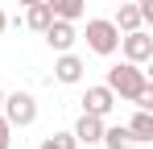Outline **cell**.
Returning <instances> with one entry per match:
<instances>
[{
	"label": "cell",
	"instance_id": "obj_1",
	"mask_svg": "<svg viewBox=\"0 0 153 149\" xmlns=\"http://www.w3.org/2000/svg\"><path fill=\"white\" fill-rule=\"evenodd\" d=\"M108 87H112V95H120V99H137L145 87H149V79H145V71L137 66V62H116L112 71H108Z\"/></svg>",
	"mask_w": 153,
	"mask_h": 149
},
{
	"label": "cell",
	"instance_id": "obj_2",
	"mask_svg": "<svg viewBox=\"0 0 153 149\" xmlns=\"http://www.w3.org/2000/svg\"><path fill=\"white\" fill-rule=\"evenodd\" d=\"M0 116L13 124V128H29V124L37 120V99L29 95V91H13V95H4V104H0Z\"/></svg>",
	"mask_w": 153,
	"mask_h": 149
},
{
	"label": "cell",
	"instance_id": "obj_3",
	"mask_svg": "<svg viewBox=\"0 0 153 149\" xmlns=\"http://www.w3.org/2000/svg\"><path fill=\"white\" fill-rule=\"evenodd\" d=\"M83 37H87V50H95V54H116V46H120V29L103 17H91Z\"/></svg>",
	"mask_w": 153,
	"mask_h": 149
},
{
	"label": "cell",
	"instance_id": "obj_4",
	"mask_svg": "<svg viewBox=\"0 0 153 149\" xmlns=\"http://www.w3.org/2000/svg\"><path fill=\"white\" fill-rule=\"evenodd\" d=\"M116 50H124L128 62L145 66V62L153 58V37L145 33V29H132V33H124V37H120V46H116Z\"/></svg>",
	"mask_w": 153,
	"mask_h": 149
},
{
	"label": "cell",
	"instance_id": "obj_5",
	"mask_svg": "<svg viewBox=\"0 0 153 149\" xmlns=\"http://www.w3.org/2000/svg\"><path fill=\"white\" fill-rule=\"evenodd\" d=\"M79 42V29H75V21H58L54 17L50 25H46V46L50 50H58V54H66V50Z\"/></svg>",
	"mask_w": 153,
	"mask_h": 149
},
{
	"label": "cell",
	"instance_id": "obj_6",
	"mask_svg": "<svg viewBox=\"0 0 153 149\" xmlns=\"http://www.w3.org/2000/svg\"><path fill=\"white\" fill-rule=\"evenodd\" d=\"M116 108V95H112V87L100 83V87H87L83 91V112H91V116H108Z\"/></svg>",
	"mask_w": 153,
	"mask_h": 149
},
{
	"label": "cell",
	"instance_id": "obj_7",
	"mask_svg": "<svg viewBox=\"0 0 153 149\" xmlns=\"http://www.w3.org/2000/svg\"><path fill=\"white\" fill-rule=\"evenodd\" d=\"M75 141L79 145H100V137H103V116H91V112H83L75 120Z\"/></svg>",
	"mask_w": 153,
	"mask_h": 149
},
{
	"label": "cell",
	"instance_id": "obj_8",
	"mask_svg": "<svg viewBox=\"0 0 153 149\" xmlns=\"http://www.w3.org/2000/svg\"><path fill=\"white\" fill-rule=\"evenodd\" d=\"M54 79H58V83H79V79H83V58L66 50V54L54 62Z\"/></svg>",
	"mask_w": 153,
	"mask_h": 149
},
{
	"label": "cell",
	"instance_id": "obj_9",
	"mask_svg": "<svg viewBox=\"0 0 153 149\" xmlns=\"http://www.w3.org/2000/svg\"><path fill=\"white\" fill-rule=\"evenodd\" d=\"M116 29L120 33H132V29H145V21H141V8H137V0H124L120 8H116Z\"/></svg>",
	"mask_w": 153,
	"mask_h": 149
},
{
	"label": "cell",
	"instance_id": "obj_10",
	"mask_svg": "<svg viewBox=\"0 0 153 149\" xmlns=\"http://www.w3.org/2000/svg\"><path fill=\"white\" fill-rule=\"evenodd\" d=\"M54 21V13H50V4L46 0H37V4H25V25L33 29V33H46V25Z\"/></svg>",
	"mask_w": 153,
	"mask_h": 149
},
{
	"label": "cell",
	"instance_id": "obj_11",
	"mask_svg": "<svg viewBox=\"0 0 153 149\" xmlns=\"http://www.w3.org/2000/svg\"><path fill=\"white\" fill-rule=\"evenodd\" d=\"M128 137L132 141H153V112L149 108H137V116L128 120Z\"/></svg>",
	"mask_w": 153,
	"mask_h": 149
},
{
	"label": "cell",
	"instance_id": "obj_12",
	"mask_svg": "<svg viewBox=\"0 0 153 149\" xmlns=\"http://www.w3.org/2000/svg\"><path fill=\"white\" fill-rule=\"evenodd\" d=\"M46 4H50V13L58 21H79L87 13V0H46Z\"/></svg>",
	"mask_w": 153,
	"mask_h": 149
},
{
	"label": "cell",
	"instance_id": "obj_13",
	"mask_svg": "<svg viewBox=\"0 0 153 149\" xmlns=\"http://www.w3.org/2000/svg\"><path fill=\"white\" fill-rule=\"evenodd\" d=\"M103 149H132V137H128V124H103Z\"/></svg>",
	"mask_w": 153,
	"mask_h": 149
},
{
	"label": "cell",
	"instance_id": "obj_14",
	"mask_svg": "<svg viewBox=\"0 0 153 149\" xmlns=\"http://www.w3.org/2000/svg\"><path fill=\"white\" fill-rule=\"evenodd\" d=\"M42 149H79V141H75V133H54V137H46Z\"/></svg>",
	"mask_w": 153,
	"mask_h": 149
},
{
	"label": "cell",
	"instance_id": "obj_15",
	"mask_svg": "<svg viewBox=\"0 0 153 149\" xmlns=\"http://www.w3.org/2000/svg\"><path fill=\"white\" fill-rule=\"evenodd\" d=\"M8 145H13V124L0 116V149H8Z\"/></svg>",
	"mask_w": 153,
	"mask_h": 149
},
{
	"label": "cell",
	"instance_id": "obj_16",
	"mask_svg": "<svg viewBox=\"0 0 153 149\" xmlns=\"http://www.w3.org/2000/svg\"><path fill=\"white\" fill-rule=\"evenodd\" d=\"M132 104H137V108H149V112H153V87H145V91L132 99Z\"/></svg>",
	"mask_w": 153,
	"mask_h": 149
},
{
	"label": "cell",
	"instance_id": "obj_17",
	"mask_svg": "<svg viewBox=\"0 0 153 149\" xmlns=\"http://www.w3.org/2000/svg\"><path fill=\"white\" fill-rule=\"evenodd\" d=\"M4 29H8V17H4V8H0V33H4Z\"/></svg>",
	"mask_w": 153,
	"mask_h": 149
},
{
	"label": "cell",
	"instance_id": "obj_18",
	"mask_svg": "<svg viewBox=\"0 0 153 149\" xmlns=\"http://www.w3.org/2000/svg\"><path fill=\"white\" fill-rule=\"evenodd\" d=\"M17 4H37V0H17Z\"/></svg>",
	"mask_w": 153,
	"mask_h": 149
},
{
	"label": "cell",
	"instance_id": "obj_19",
	"mask_svg": "<svg viewBox=\"0 0 153 149\" xmlns=\"http://www.w3.org/2000/svg\"><path fill=\"white\" fill-rule=\"evenodd\" d=\"M0 104H4V87H0Z\"/></svg>",
	"mask_w": 153,
	"mask_h": 149
},
{
	"label": "cell",
	"instance_id": "obj_20",
	"mask_svg": "<svg viewBox=\"0 0 153 149\" xmlns=\"http://www.w3.org/2000/svg\"><path fill=\"white\" fill-rule=\"evenodd\" d=\"M116 4H124V0H116Z\"/></svg>",
	"mask_w": 153,
	"mask_h": 149
},
{
	"label": "cell",
	"instance_id": "obj_21",
	"mask_svg": "<svg viewBox=\"0 0 153 149\" xmlns=\"http://www.w3.org/2000/svg\"><path fill=\"white\" fill-rule=\"evenodd\" d=\"M87 149H91V145H87Z\"/></svg>",
	"mask_w": 153,
	"mask_h": 149
}]
</instances>
